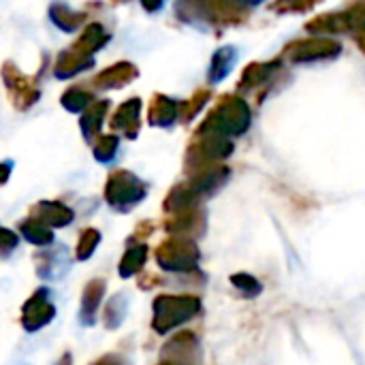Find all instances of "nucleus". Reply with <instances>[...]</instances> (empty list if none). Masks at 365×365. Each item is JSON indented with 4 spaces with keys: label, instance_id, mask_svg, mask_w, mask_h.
I'll list each match as a JSON object with an SVG mask.
<instances>
[{
    "label": "nucleus",
    "instance_id": "nucleus-1",
    "mask_svg": "<svg viewBox=\"0 0 365 365\" xmlns=\"http://www.w3.org/2000/svg\"><path fill=\"white\" fill-rule=\"evenodd\" d=\"M53 319H56V306L49 299V291L45 287H41L21 306V319H19L21 327L28 334H36V331L45 329Z\"/></svg>",
    "mask_w": 365,
    "mask_h": 365
},
{
    "label": "nucleus",
    "instance_id": "nucleus-2",
    "mask_svg": "<svg viewBox=\"0 0 365 365\" xmlns=\"http://www.w3.org/2000/svg\"><path fill=\"white\" fill-rule=\"evenodd\" d=\"M34 261H36V276L45 282L62 280L66 276V272L71 269L68 250L64 246L43 250L34 257Z\"/></svg>",
    "mask_w": 365,
    "mask_h": 365
},
{
    "label": "nucleus",
    "instance_id": "nucleus-3",
    "mask_svg": "<svg viewBox=\"0 0 365 365\" xmlns=\"http://www.w3.org/2000/svg\"><path fill=\"white\" fill-rule=\"evenodd\" d=\"M105 280H90L81 291V306H79V323L83 327H92L96 323V312L105 297Z\"/></svg>",
    "mask_w": 365,
    "mask_h": 365
},
{
    "label": "nucleus",
    "instance_id": "nucleus-4",
    "mask_svg": "<svg viewBox=\"0 0 365 365\" xmlns=\"http://www.w3.org/2000/svg\"><path fill=\"white\" fill-rule=\"evenodd\" d=\"M126 314V297L124 295H115L107 302L105 312H103V325L107 329H118L124 321Z\"/></svg>",
    "mask_w": 365,
    "mask_h": 365
},
{
    "label": "nucleus",
    "instance_id": "nucleus-5",
    "mask_svg": "<svg viewBox=\"0 0 365 365\" xmlns=\"http://www.w3.org/2000/svg\"><path fill=\"white\" fill-rule=\"evenodd\" d=\"M19 231L34 246H49L51 240H53L51 231L43 222H38V220H26V222H21Z\"/></svg>",
    "mask_w": 365,
    "mask_h": 365
},
{
    "label": "nucleus",
    "instance_id": "nucleus-6",
    "mask_svg": "<svg viewBox=\"0 0 365 365\" xmlns=\"http://www.w3.org/2000/svg\"><path fill=\"white\" fill-rule=\"evenodd\" d=\"M41 218L45 222H49L51 227H66L73 220V214L58 203H43L41 205Z\"/></svg>",
    "mask_w": 365,
    "mask_h": 365
},
{
    "label": "nucleus",
    "instance_id": "nucleus-7",
    "mask_svg": "<svg viewBox=\"0 0 365 365\" xmlns=\"http://www.w3.org/2000/svg\"><path fill=\"white\" fill-rule=\"evenodd\" d=\"M98 240H101V237H98V233H96L94 229L83 231V235L79 237V244H77V259H79V261H88V259L94 255Z\"/></svg>",
    "mask_w": 365,
    "mask_h": 365
},
{
    "label": "nucleus",
    "instance_id": "nucleus-8",
    "mask_svg": "<svg viewBox=\"0 0 365 365\" xmlns=\"http://www.w3.org/2000/svg\"><path fill=\"white\" fill-rule=\"evenodd\" d=\"M141 263H143V250H130L124 259H122V263H120V276L122 278H128V276H133L139 267H141Z\"/></svg>",
    "mask_w": 365,
    "mask_h": 365
},
{
    "label": "nucleus",
    "instance_id": "nucleus-9",
    "mask_svg": "<svg viewBox=\"0 0 365 365\" xmlns=\"http://www.w3.org/2000/svg\"><path fill=\"white\" fill-rule=\"evenodd\" d=\"M17 248V235L13 231L0 229V259L11 257V252Z\"/></svg>",
    "mask_w": 365,
    "mask_h": 365
},
{
    "label": "nucleus",
    "instance_id": "nucleus-10",
    "mask_svg": "<svg viewBox=\"0 0 365 365\" xmlns=\"http://www.w3.org/2000/svg\"><path fill=\"white\" fill-rule=\"evenodd\" d=\"M90 365H124V364H122V359H120V357H115V355H105V357L96 359L94 364H90Z\"/></svg>",
    "mask_w": 365,
    "mask_h": 365
}]
</instances>
